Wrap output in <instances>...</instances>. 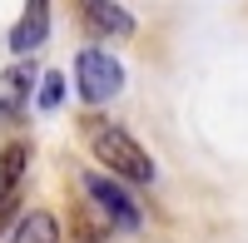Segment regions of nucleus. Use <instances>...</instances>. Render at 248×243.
Segmentation results:
<instances>
[{
    "label": "nucleus",
    "mask_w": 248,
    "mask_h": 243,
    "mask_svg": "<svg viewBox=\"0 0 248 243\" xmlns=\"http://www.w3.org/2000/svg\"><path fill=\"white\" fill-rule=\"evenodd\" d=\"M70 228H75V238H79V243H105V238L114 233V228H109V218L99 213L85 194H79V204L70 209Z\"/></svg>",
    "instance_id": "obj_9"
},
{
    "label": "nucleus",
    "mask_w": 248,
    "mask_h": 243,
    "mask_svg": "<svg viewBox=\"0 0 248 243\" xmlns=\"http://www.w3.org/2000/svg\"><path fill=\"white\" fill-rule=\"evenodd\" d=\"M10 243H60V218H55L50 209H30V213H20Z\"/></svg>",
    "instance_id": "obj_8"
},
{
    "label": "nucleus",
    "mask_w": 248,
    "mask_h": 243,
    "mask_svg": "<svg viewBox=\"0 0 248 243\" xmlns=\"http://www.w3.org/2000/svg\"><path fill=\"white\" fill-rule=\"evenodd\" d=\"M25 169H30V144L25 139H10L0 149V209L15 213L20 209V184H25Z\"/></svg>",
    "instance_id": "obj_4"
},
{
    "label": "nucleus",
    "mask_w": 248,
    "mask_h": 243,
    "mask_svg": "<svg viewBox=\"0 0 248 243\" xmlns=\"http://www.w3.org/2000/svg\"><path fill=\"white\" fill-rule=\"evenodd\" d=\"M30 90H35V70L30 65H10L0 70V119H20L30 109Z\"/></svg>",
    "instance_id": "obj_7"
},
{
    "label": "nucleus",
    "mask_w": 248,
    "mask_h": 243,
    "mask_svg": "<svg viewBox=\"0 0 248 243\" xmlns=\"http://www.w3.org/2000/svg\"><path fill=\"white\" fill-rule=\"evenodd\" d=\"M79 129H85V144H90L94 164L105 169V174L124 179V184H154L159 169H154L149 149H144L129 129L109 124V119H99V114H85V124H79Z\"/></svg>",
    "instance_id": "obj_1"
},
{
    "label": "nucleus",
    "mask_w": 248,
    "mask_h": 243,
    "mask_svg": "<svg viewBox=\"0 0 248 243\" xmlns=\"http://www.w3.org/2000/svg\"><path fill=\"white\" fill-rule=\"evenodd\" d=\"M75 90L85 105H109V99L124 90V65L109 55V50H99V45H85L75 55Z\"/></svg>",
    "instance_id": "obj_3"
},
{
    "label": "nucleus",
    "mask_w": 248,
    "mask_h": 243,
    "mask_svg": "<svg viewBox=\"0 0 248 243\" xmlns=\"http://www.w3.org/2000/svg\"><path fill=\"white\" fill-rule=\"evenodd\" d=\"M60 99H65V75L45 70V79H40V109H60Z\"/></svg>",
    "instance_id": "obj_10"
},
{
    "label": "nucleus",
    "mask_w": 248,
    "mask_h": 243,
    "mask_svg": "<svg viewBox=\"0 0 248 243\" xmlns=\"http://www.w3.org/2000/svg\"><path fill=\"white\" fill-rule=\"evenodd\" d=\"M45 40H50V0H25V10H20L15 30H10V50L35 55Z\"/></svg>",
    "instance_id": "obj_5"
},
{
    "label": "nucleus",
    "mask_w": 248,
    "mask_h": 243,
    "mask_svg": "<svg viewBox=\"0 0 248 243\" xmlns=\"http://www.w3.org/2000/svg\"><path fill=\"white\" fill-rule=\"evenodd\" d=\"M79 20H85L90 35H114V40L134 35V15L114 0H79Z\"/></svg>",
    "instance_id": "obj_6"
},
{
    "label": "nucleus",
    "mask_w": 248,
    "mask_h": 243,
    "mask_svg": "<svg viewBox=\"0 0 248 243\" xmlns=\"http://www.w3.org/2000/svg\"><path fill=\"white\" fill-rule=\"evenodd\" d=\"M79 194L109 218V228H124V233H139L144 228V209H139V198L129 194L124 179H114L105 169H85V174H79Z\"/></svg>",
    "instance_id": "obj_2"
}]
</instances>
